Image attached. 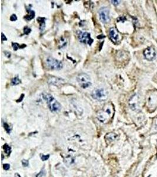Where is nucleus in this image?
<instances>
[{
  "label": "nucleus",
  "mask_w": 157,
  "mask_h": 177,
  "mask_svg": "<svg viewBox=\"0 0 157 177\" xmlns=\"http://www.w3.org/2000/svg\"><path fill=\"white\" fill-rule=\"evenodd\" d=\"M109 37L114 43H117L119 39V34L117 29L114 27L111 28L109 30Z\"/></svg>",
  "instance_id": "11"
},
{
  "label": "nucleus",
  "mask_w": 157,
  "mask_h": 177,
  "mask_svg": "<svg viewBox=\"0 0 157 177\" xmlns=\"http://www.w3.org/2000/svg\"><path fill=\"white\" fill-rule=\"evenodd\" d=\"M146 104L151 110L157 108V91H152L148 94L146 98Z\"/></svg>",
  "instance_id": "5"
},
{
  "label": "nucleus",
  "mask_w": 157,
  "mask_h": 177,
  "mask_svg": "<svg viewBox=\"0 0 157 177\" xmlns=\"http://www.w3.org/2000/svg\"><path fill=\"white\" fill-rule=\"evenodd\" d=\"M155 129L157 130V119L156 120V122H155Z\"/></svg>",
  "instance_id": "32"
},
{
  "label": "nucleus",
  "mask_w": 157,
  "mask_h": 177,
  "mask_svg": "<svg viewBox=\"0 0 157 177\" xmlns=\"http://www.w3.org/2000/svg\"><path fill=\"white\" fill-rule=\"evenodd\" d=\"M92 96L97 100L104 101L108 98V92L103 87L96 88L92 91Z\"/></svg>",
  "instance_id": "3"
},
{
  "label": "nucleus",
  "mask_w": 157,
  "mask_h": 177,
  "mask_svg": "<svg viewBox=\"0 0 157 177\" xmlns=\"http://www.w3.org/2000/svg\"><path fill=\"white\" fill-rule=\"evenodd\" d=\"M31 29H30L29 27H28L26 26V27H25L24 28V34H26V35L29 34L31 33Z\"/></svg>",
  "instance_id": "21"
},
{
  "label": "nucleus",
  "mask_w": 157,
  "mask_h": 177,
  "mask_svg": "<svg viewBox=\"0 0 157 177\" xmlns=\"http://www.w3.org/2000/svg\"><path fill=\"white\" fill-rule=\"evenodd\" d=\"M5 55H6V56L8 57V58H10L11 57V53L10 52H7V51H5Z\"/></svg>",
  "instance_id": "28"
},
{
  "label": "nucleus",
  "mask_w": 157,
  "mask_h": 177,
  "mask_svg": "<svg viewBox=\"0 0 157 177\" xmlns=\"http://www.w3.org/2000/svg\"><path fill=\"white\" fill-rule=\"evenodd\" d=\"M74 161H75L74 158H73L71 156H68L67 157L65 158V159H64V162H65L66 165L68 166H70L73 164L74 163Z\"/></svg>",
  "instance_id": "16"
},
{
  "label": "nucleus",
  "mask_w": 157,
  "mask_h": 177,
  "mask_svg": "<svg viewBox=\"0 0 157 177\" xmlns=\"http://www.w3.org/2000/svg\"><path fill=\"white\" fill-rule=\"evenodd\" d=\"M17 20V17L15 14H13L10 17V20L11 21H15Z\"/></svg>",
  "instance_id": "24"
},
{
  "label": "nucleus",
  "mask_w": 157,
  "mask_h": 177,
  "mask_svg": "<svg viewBox=\"0 0 157 177\" xmlns=\"http://www.w3.org/2000/svg\"><path fill=\"white\" fill-rule=\"evenodd\" d=\"M156 55V51L152 47H148L144 51V55L145 58L149 61L153 60L155 58Z\"/></svg>",
  "instance_id": "9"
},
{
  "label": "nucleus",
  "mask_w": 157,
  "mask_h": 177,
  "mask_svg": "<svg viewBox=\"0 0 157 177\" xmlns=\"http://www.w3.org/2000/svg\"><path fill=\"white\" fill-rule=\"evenodd\" d=\"M126 20V18L125 17H120L119 18H118L117 19V21H123L124 22V21Z\"/></svg>",
  "instance_id": "26"
},
{
  "label": "nucleus",
  "mask_w": 157,
  "mask_h": 177,
  "mask_svg": "<svg viewBox=\"0 0 157 177\" xmlns=\"http://www.w3.org/2000/svg\"><path fill=\"white\" fill-rule=\"evenodd\" d=\"M114 114V108L113 105L111 103H108L98 112L97 116L101 122L107 124L113 118Z\"/></svg>",
  "instance_id": "1"
},
{
  "label": "nucleus",
  "mask_w": 157,
  "mask_h": 177,
  "mask_svg": "<svg viewBox=\"0 0 157 177\" xmlns=\"http://www.w3.org/2000/svg\"><path fill=\"white\" fill-rule=\"evenodd\" d=\"M2 41H6L7 40V39L6 38V37L5 36V35L3 34V33H2Z\"/></svg>",
  "instance_id": "30"
},
{
  "label": "nucleus",
  "mask_w": 157,
  "mask_h": 177,
  "mask_svg": "<svg viewBox=\"0 0 157 177\" xmlns=\"http://www.w3.org/2000/svg\"><path fill=\"white\" fill-rule=\"evenodd\" d=\"M13 44V49L15 50V51H17V50H18V49H23L25 47H26L25 44H23V45H20L18 43H12Z\"/></svg>",
  "instance_id": "17"
},
{
  "label": "nucleus",
  "mask_w": 157,
  "mask_h": 177,
  "mask_svg": "<svg viewBox=\"0 0 157 177\" xmlns=\"http://www.w3.org/2000/svg\"><path fill=\"white\" fill-rule=\"evenodd\" d=\"M117 137H118V135L116 134H115L114 132H110V133L107 134L105 135V141H106L107 144H109L111 142H112L114 141H115V139L117 138Z\"/></svg>",
  "instance_id": "12"
},
{
  "label": "nucleus",
  "mask_w": 157,
  "mask_h": 177,
  "mask_svg": "<svg viewBox=\"0 0 157 177\" xmlns=\"http://www.w3.org/2000/svg\"><path fill=\"white\" fill-rule=\"evenodd\" d=\"M20 83H21V80L18 77H14L11 80V85L13 86L19 85Z\"/></svg>",
  "instance_id": "18"
},
{
  "label": "nucleus",
  "mask_w": 157,
  "mask_h": 177,
  "mask_svg": "<svg viewBox=\"0 0 157 177\" xmlns=\"http://www.w3.org/2000/svg\"><path fill=\"white\" fill-rule=\"evenodd\" d=\"M111 2L113 4L115 5H118L120 3V1H111Z\"/></svg>",
  "instance_id": "27"
},
{
  "label": "nucleus",
  "mask_w": 157,
  "mask_h": 177,
  "mask_svg": "<svg viewBox=\"0 0 157 177\" xmlns=\"http://www.w3.org/2000/svg\"><path fill=\"white\" fill-rule=\"evenodd\" d=\"M22 165L24 167H27L29 165V162L28 161H27L26 160H23L22 161Z\"/></svg>",
  "instance_id": "22"
},
{
  "label": "nucleus",
  "mask_w": 157,
  "mask_h": 177,
  "mask_svg": "<svg viewBox=\"0 0 157 177\" xmlns=\"http://www.w3.org/2000/svg\"><path fill=\"white\" fill-rule=\"evenodd\" d=\"M99 17L101 21L104 24L108 23L110 20L109 11V9L107 7L101 8L98 11Z\"/></svg>",
  "instance_id": "7"
},
{
  "label": "nucleus",
  "mask_w": 157,
  "mask_h": 177,
  "mask_svg": "<svg viewBox=\"0 0 157 177\" xmlns=\"http://www.w3.org/2000/svg\"><path fill=\"white\" fill-rule=\"evenodd\" d=\"M140 98L137 94H135L131 96L130 100H129V105L132 110L136 109L139 106Z\"/></svg>",
  "instance_id": "10"
},
{
  "label": "nucleus",
  "mask_w": 157,
  "mask_h": 177,
  "mask_svg": "<svg viewBox=\"0 0 157 177\" xmlns=\"http://www.w3.org/2000/svg\"><path fill=\"white\" fill-rule=\"evenodd\" d=\"M43 171H41L38 174H37L36 175V177H42V176H43Z\"/></svg>",
  "instance_id": "29"
},
{
  "label": "nucleus",
  "mask_w": 157,
  "mask_h": 177,
  "mask_svg": "<svg viewBox=\"0 0 157 177\" xmlns=\"http://www.w3.org/2000/svg\"><path fill=\"white\" fill-rule=\"evenodd\" d=\"M3 148L4 150L5 154L9 155L11 152V146H9L7 144H5L4 146H3Z\"/></svg>",
  "instance_id": "19"
},
{
  "label": "nucleus",
  "mask_w": 157,
  "mask_h": 177,
  "mask_svg": "<svg viewBox=\"0 0 157 177\" xmlns=\"http://www.w3.org/2000/svg\"><path fill=\"white\" fill-rule=\"evenodd\" d=\"M49 83H51L52 85H54L55 86H58L59 85H61L62 83H64V80L60 79L58 77H52L50 79Z\"/></svg>",
  "instance_id": "13"
},
{
  "label": "nucleus",
  "mask_w": 157,
  "mask_h": 177,
  "mask_svg": "<svg viewBox=\"0 0 157 177\" xmlns=\"http://www.w3.org/2000/svg\"><path fill=\"white\" fill-rule=\"evenodd\" d=\"M43 98L47 101L48 107L52 112H57L61 110V105L52 95L45 94L43 95Z\"/></svg>",
  "instance_id": "2"
},
{
  "label": "nucleus",
  "mask_w": 157,
  "mask_h": 177,
  "mask_svg": "<svg viewBox=\"0 0 157 177\" xmlns=\"http://www.w3.org/2000/svg\"><path fill=\"white\" fill-rule=\"evenodd\" d=\"M4 126L5 128V130H6V132L8 134H10L11 131V128L10 127V125H9L7 123H4Z\"/></svg>",
  "instance_id": "20"
},
{
  "label": "nucleus",
  "mask_w": 157,
  "mask_h": 177,
  "mask_svg": "<svg viewBox=\"0 0 157 177\" xmlns=\"http://www.w3.org/2000/svg\"><path fill=\"white\" fill-rule=\"evenodd\" d=\"M47 66L51 70H59L63 67V64L61 61L52 57H48L46 59Z\"/></svg>",
  "instance_id": "6"
},
{
  "label": "nucleus",
  "mask_w": 157,
  "mask_h": 177,
  "mask_svg": "<svg viewBox=\"0 0 157 177\" xmlns=\"http://www.w3.org/2000/svg\"><path fill=\"white\" fill-rule=\"evenodd\" d=\"M78 37L79 41L82 43L91 45L92 43H93V40L91 39L90 34L88 32H82L81 31H78Z\"/></svg>",
  "instance_id": "8"
},
{
  "label": "nucleus",
  "mask_w": 157,
  "mask_h": 177,
  "mask_svg": "<svg viewBox=\"0 0 157 177\" xmlns=\"http://www.w3.org/2000/svg\"><path fill=\"white\" fill-rule=\"evenodd\" d=\"M15 177H21V175H20L19 174L15 173Z\"/></svg>",
  "instance_id": "31"
},
{
  "label": "nucleus",
  "mask_w": 157,
  "mask_h": 177,
  "mask_svg": "<svg viewBox=\"0 0 157 177\" xmlns=\"http://www.w3.org/2000/svg\"><path fill=\"white\" fill-rule=\"evenodd\" d=\"M49 157H50V155H42L41 156V160L43 161H47L49 158Z\"/></svg>",
  "instance_id": "23"
},
{
  "label": "nucleus",
  "mask_w": 157,
  "mask_h": 177,
  "mask_svg": "<svg viewBox=\"0 0 157 177\" xmlns=\"http://www.w3.org/2000/svg\"><path fill=\"white\" fill-rule=\"evenodd\" d=\"M3 168H4V169L5 170H8L9 169H10V164H5L3 165Z\"/></svg>",
  "instance_id": "25"
},
{
  "label": "nucleus",
  "mask_w": 157,
  "mask_h": 177,
  "mask_svg": "<svg viewBox=\"0 0 157 177\" xmlns=\"http://www.w3.org/2000/svg\"><path fill=\"white\" fill-rule=\"evenodd\" d=\"M77 80L79 86L83 89L88 88L92 85L90 77L85 73H81L78 74L77 77Z\"/></svg>",
  "instance_id": "4"
},
{
  "label": "nucleus",
  "mask_w": 157,
  "mask_h": 177,
  "mask_svg": "<svg viewBox=\"0 0 157 177\" xmlns=\"http://www.w3.org/2000/svg\"><path fill=\"white\" fill-rule=\"evenodd\" d=\"M34 17H35L34 11L30 9V10H28V14L24 17V18L26 21H30L32 19H33Z\"/></svg>",
  "instance_id": "15"
},
{
  "label": "nucleus",
  "mask_w": 157,
  "mask_h": 177,
  "mask_svg": "<svg viewBox=\"0 0 157 177\" xmlns=\"http://www.w3.org/2000/svg\"><path fill=\"white\" fill-rule=\"evenodd\" d=\"M37 21L40 24V30L42 31L45 27V18L42 17H38L37 18Z\"/></svg>",
  "instance_id": "14"
}]
</instances>
